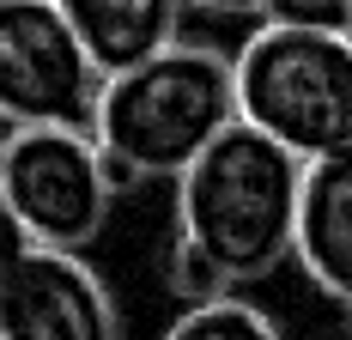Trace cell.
<instances>
[{"instance_id": "cell-3", "label": "cell", "mask_w": 352, "mask_h": 340, "mask_svg": "<svg viewBox=\"0 0 352 340\" xmlns=\"http://www.w3.org/2000/svg\"><path fill=\"white\" fill-rule=\"evenodd\" d=\"M237 122L316 164L352 146V36L261 25L231 55Z\"/></svg>"}, {"instance_id": "cell-14", "label": "cell", "mask_w": 352, "mask_h": 340, "mask_svg": "<svg viewBox=\"0 0 352 340\" xmlns=\"http://www.w3.org/2000/svg\"><path fill=\"white\" fill-rule=\"evenodd\" d=\"M346 322H352V304H346Z\"/></svg>"}, {"instance_id": "cell-13", "label": "cell", "mask_w": 352, "mask_h": 340, "mask_svg": "<svg viewBox=\"0 0 352 340\" xmlns=\"http://www.w3.org/2000/svg\"><path fill=\"white\" fill-rule=\"evenodd\" d=\"M182 6H201V12H225V19H261L267 0H182Z\"/></svg>"}, {"instance_id": "cell-1", "label": "cell", "mask_w": 352, "mask_h": 340, "mask_svg": "<svg viewBox=\"0 0 352 340\" xmlns=\"http://www.w3.org/2000/svg\"><path fill=\"white\" fill-rule=\"evenodd\" d=\"M225 128H237L231 55L212 43H182V36L164 55L104 79L98 116H91V140L104 152L116 195L158 176L176 182Z\"/></svg>"}, {"instance_id": "cell-8", "label": "cell", "mask_w": 352, "mask_h": 340, "mask_svg": "<svg viewBox=\"0 0 352 340\" xmlns=\"http://www.w3.org/2000/svg\"><path fill=\"white\" fill-rule=\"evenodd\" d=\"M55 6L104 79L164 55L182 25V0H55Z\"/></svg>"}, {"instance_id": "cell-10", "label": "cell", "mask_w": 352, "mask_h": 340, "mask_svg": "<svg viewBox=\"0 0 352 340\" xmlns=\"http://www.w3.org/2000/svg\"><path fill=\"white\" fill-rule=\"evenodd\" d=\"M158 273H164V292H170V298H176L182 310L212 304V298H225V292H231V279L219 273V262H212L201 243H188L182 231H170V237H164Z\"/></svg>"}, {"instance_id": "cell-4", "label": "cell", "mask_w": 352, "mask_h": 340, "mask_svg": "<svg viewBox=\"0 0 352 340\" xmlns=\"http://www.w3.org/2000/svg\"><path fill=\"white\" fill-rule=\"evenodd\" d=\"M0 189L36 249L85 255L116 206L91 128H12L0 140Z\"/></svg>"}, {"instance_id": "cell-6", "label": "cell", "mask_w": 352, "mask_h": 340, "mask_svg": "<svg viewBox=\"0 0 352 340\" xmlns=\"http://www.w3.org/2000/svg\"><path fill=\"white\" fill-rule=\"evenodd\" d=\"M0 340H122V310L85 255L31 249L0 279Z\"/></svg>"}, {"instance_id": "cell-5", "label": "cell", "mask_w": 352, "mask_h": 340, "mask_svg": "<svg viewBox=\"0 0 352 340\" xmlns=\"http://www.w3.org/2000/svg\"><path fill=\"white\" fill-rule=\"evenodd\" d=\"M104 73L55 0H0V128H91Z\"/></svg>"}, {"instance_id": "cell-2", "label": "cell", "mask_w": 352, "mask_h": 340, "mask_svg": "<svg viewBox=\"0 0 352 340\" xmlns=\"http://www.w3.org/2000/svg\"><path fill=\"white\" fill-rule=\"evenodd\" d=\"M298 195L304 158L237 122L176 176V231L201 243L231 286H249L292 262Z\"/></svg>"}, {"instance_id": "cell-12", "label": "cell", "mask_w": 352, "mask_h": 340, "mask_svg": "<svg viewBox=\"0 0 352 340\" xmlns=\"http://www.w3.org/2000/svg\"><path fill=\"white\" fill-rule=\"evenodd\" d=\"M31 249H36V243H31V231L19 225V213H12V201H6V189H0V279H6V273L19 268V262H25Z\"/></svg>"}, {"instance_id": "cell-7", "label": "cell", "mask_w": 352, "mask_h": 340, "mask_svg": "<svg viewBox=\"0 0 352 340\" xmlns=\"http://www.w3.org/2000/svg\"><path fill=\"white\" fill-rule=\"evenodd\" d=\"M292 262L310 273L328 298L352 304V146L304 164Z\"/></svg>"}, {"instance_id": "cell-11", "label": "cell", "mask_w": 352, "mask_h": 340, "mask_svg": "<svg viewBox=\"0 0 352 340\" xmlns=\"http://www.w3.org/2000/svg\"><path fill=\"white\" fill-rule=\"evenodd\" d=\"M261 25H285V31H328V36H352V0H267Z\"/></svg>"}, {"instance_id": "cell-9", "label": "cell", "mask_w": 352, "mask_h": 340, "mask_svg": "<svg viewBox=\"0 0 352 340\" xmlns=\"http://www.w3.org/2000/svg\"><path fill=\"white\" fill-rule=\"evenodd\" d=\"M164 340H285V334H280V322L261 304L225 292V298H212V304L176 310V322L164 328Z\"/></svg>"}]
</instances>
